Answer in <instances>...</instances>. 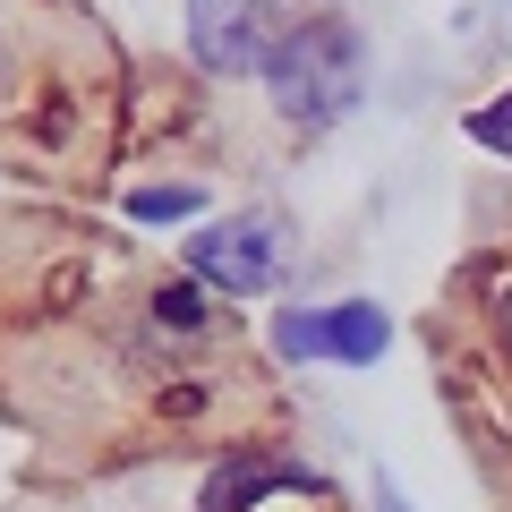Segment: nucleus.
I'll list each match as a JSON object with an SVG mask.
<instances>
[{
    "label": "nucleus",
    "instance_id": "obj_4",
    "mask_svg": "<svg viewBox=\"0 0 512 512\" xmlns=\"http://www.w3.org/2000/svg\"><path fill=\"white\" fill-rule=\"evenodd\" d=\"M274 222L265 214H248V222H214V231H197L188 239V274L197 282H214V291H231V299H256L265 282H274Z\"/></svg>",
    "mask_w": 512,
    "mask_h": 512
},
{
    "label": "nucleus",
    "instance_id": "obj_1",
    "mask_svg": "<svg viewBox=\"0 0 512 512\" xmlns=\"http://www.w3.org/2000/svg\"><path fill=\"white\" fill-rule=\"evenodd\" d=\"M265 86H274L282 120L333 128L350 103H359V86H367V43H359V26H342V18H299V26H282L274 60H265Z\"/></svg>",
    "mask_w": 512,
    "mask_h": 512
},
{
    "label": "nucleus",
    "instance_id": "obj_2",
    "mask_svg": "<svg viewBox=\"0 0 512 512\" xmlns=\"http://www.w3.org/2000/svg\"><path fill=\"white\" fill-rule=\"evenodd\" d=\"M274 43H282L274 0H188V52L214 77H248V69L265 77Z\"/></svg>",
    "mask_w": 512,
    "mask_h": 512
},
{
    "label": "nucleus",
    "instance_id": "obj_5",
    "mask_svg": "<svg viewBox=\"0 0 512 512\" xmlns=\"http://www.w3.org/2000/svg\"><path fill=\"white\" fill-rule=\"evenodd\" d=\"M265 495H316V470L299 461H265V453H231L214 478H205V512H248Z\"/></svg>",
    "mask_w": 512,
    "mask_h": 512
},
{
    "label": "nucleus",
    "instance_id": "obj_6",
    "mask_svg": "<svg viewBox=\"0 0 512 512\" xmlns=\"http://www.w3.org/2000/svg\"><path fill=\"white\" fill-rule=\"evenodd\" d=\"M128 214H137V222H188V214H197V188H137Z\"/></svg>",
    "mask_w": 512,
    "mask_h": 512
},
{
    "label": "nucleus",
    "instance_id": "obj_8",
    "mask_svg": "<svg viewBox=\"0 0 512 512\" xmlns=\"http://www.w3.org/2000/svg\"><path fill=\"white\" fill-rule=\"evenodd\" d=\"M154 316H163L171 333H197V325H205V299H197V282H171V291L154 299Z\"/></svg>",
    "mask_w": 512,
    "mask_h": 512
},
{
    "label": "nucleus",
    "instance_id": "obj_7",
    "mask_svg": "<svg viewBox=\"0 0 512 512\" xmlns=\"http://www.w3.org/2000/svg\"><path fill=\"white\" fill-rule=\"evenodd\" d=\"M470 137H478L487 154H512V94H495V103L470 111Z\"/></svg>",
    "mask_w": 512,
    "mask_h": 512
},
{
    "label": "nucleus",
    "instance_id": "obj_3",
    "mask_svg": "<svg viewBox=\"0 0 512 512\" xmlns=\"http://www.w3.org/2000/svg\"><path fill=\"white\" fill-rule=\"evenodd\" d=\"M393 342V325H384L376 299H342V308H308V316H282L274 325V350L282 359H342V367H367L376 350Z\"/></svg>",
    "mask_w": 512,
    "mask_h": 512
}]
</instances>
